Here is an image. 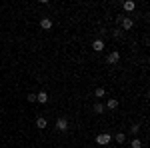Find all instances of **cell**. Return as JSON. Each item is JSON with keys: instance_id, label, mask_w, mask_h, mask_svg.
<instances>
[{"instance_id": "1", "label": "cell", "mask_w": 150, "mask_h": 148, "mask_svg": "<svg viewBox=\"0 0 150 148\" xmlns=\"http://www.w3.org/2000/svg\"><path fill=\"white\" fill-rule=\"evenodd\" d=\"M118 22H120V26H122L124 30H130V28L134 26V20H132V18H126V16H120Z\"/></svg>"}, {"instance_id": "2", "label": "cell", "mask_w": 150, "mask_h": 148, "mask_svg": "<svg viewBox=\"0 0 150 148\" xmlns=\"http://www.w3.org/2000/svg\"><path fill=\"white\" fill-rule=\"evenodd\" d=\"M110 140H112V136H110L108 132H104V134H98V136H96V144H100V146H106Z\"/></svg>"}, {"instance_id": "3", "label": "cell", "mask_w": 150, "mask_h": 148, "mask_svg": "<svg viewBox=\"0 0 150 148\" xmlns=\"http://www.w3.org/2000/svg\"><path fill=\"white\" fill-rule=\"evenodd\" d=\"M118 60H120V54L118 52H110L108 56H106V64H118Z\"/></svg>"}, {"instance_id": "4", "label": "cell", "mask_w": 150, "mask_h": 148, "mask_svg": "<svg viewBox=\"0 0 150 148\" xmlns=\"http://www.w3.org/2000/svg\"><path fill=\"white\" fill-rule=\"evenodd\" d=\"M56 128L60 130V132H66V130H68V120H66V118H58L56 120Z\"/></svg>"}, {"instance_id": "5", "label": "cell", "mask_w": 150, "mask_h": 148, "mask_svg": "<svg viewBox=\"0 0 150 148\" xmlns=\"http://www.w3.org/2000/svg\"><path fill=\"white\" fill-rule=\"evenodd\" d=\"M92 50L94 52H102L104 50V40H94L92 42Z\"/></svg>"}, {"instance_id": "6", "label": "cell", "mask_w": 150, "mask_h": 148, "mask_svg": "<svg viewBox=\"0 0 150 148\" xmlns=\"http://www.w3.org/2000/svg\"><path fill=\"white\" fill-rule=\"evenodd\" d=\"M36 100H38L40 104H46V102H48V94H46L44 90H42V92H38V94H36Z\"/></svg>"}, {"instance_id": "7", "label": "cell", "mask_w": 150, "mask_h": 148, "mask_svg": "<svg viewBox=\"0 0 150 148\" xmlns=\"http://www.w3.org/2000/svg\"><path fill=\"white\" fill-rule=\"evenodd\" d=\"M104 108H108V110H114V108H118V100L116 98H110L108 102H106V106Z\"/></svg>"}, {"instance_id": "8", "label": "cell", "mask_w": 150, "mask_h": 148, "mask_svg": "<svg viewBox=\"0 0 150 148\" xmlns=\"http://www.w3.org/2000/svg\"><path fill=\"white\" fill-rule=\"evenodd\" d=\"M40 26H42L44 30H48V28H52V20H50V18H42V20H40Z\"/></svg>"}, {"instance_id": "9", "label": "cell", "mask_w": 150, "mask_h": 148, "mask_svg": "<svg viewBox=\"0 0 150 148\" xmlns=\"http://www.w3.org/2000/svg\"><path fill=\"white\" fill-rule=\"evenodd\" d=\"M92 110H94L96 114H102L104 110H106V108H104V104H102V102H96V104L92 106Z\"/></svg>"}, {"instance_id": "10", "label": "cell", "mask_w": 150, "mask_h": 148, "mask_svg": "<svg viewBox=\"0 0 150 148\" xmlns=\"http://www.w3.org/2000/svg\"><path fill=\"white\" fill-rule=\"evenodd\" d=\"M36 126H38L40 130H42V128H46V118H42V116H40V118H36Z\"/></svg>"}, {"instance_id": "11", "label": "cell", "mask_w": 150, "mask_h": 148, "mask_svg": "<svg viewBox=\"0 0 150 148\" xmlns=\"http://www.w3.org/2000/svg\"><path fill=\"white\" fill-rule=\"evenodd\" d=\"M114 138H116V142H118V144H124V142H126V136H124V132H118Z\"/></svg>"}, {"instance_id": "12", "label": "cell", "mask_w": 150, "mask_h": 148, "mask_svg": "<svg viewBox=\"0 0 150 148\" xmlns=\"http://www.w3.org/2000/svg\"><path fill=\"white\" fill-rule=\"evenodd\" d=\"M104 94H106V90H104L102 86H100V88H96V90H94V96H96V98H102Z\"/></svg>"}, {"instance_id": "13", "label": "cell", "mask_w": 150, "mask_h": 148, "mask_svg": "<svg viewBox=\"0 0 150 148\" xmlns=\"http://www.w3.org/2000/svg\"><path fill=\"white\" fill-rule=\"evenodd\" d=\"M130 148H142V142H140L138 138H134V140L130 142Z\"/></svg>"}, {"instance_id": "14", "label": "cell", "mask_w": 150, "mask_h": 148, "mask_svg": "<svg viewBox=\"0 0 150 148\" xmlns=\"http://www.w3.org/2000/svg\"><path fill=\"white\" fill-rule=\"evenodd\" d=\"M134 6H136V4H134V2H130V0H128V2H124V10H134Z\"/></svg>"}, {"instance_id": "15", "label": "cell", "mask_w": 150, "mask_h": 148, "mask_svg": "<svg viewBox=\"0 0 150 148\" xmlns=\"http://www.w3.org/2000/svg\"><path fill=\"white\" fill-rule=\"evenodd\" d=\"M26 100H28V102H36V94H28Z\"/></svg>"}, {"instance_id": "16", "label": "cell", "mask_w": 150, "mask_h": 148, "mask_svg": "<svg viewBox=\"0 0 150 148\" xmlns=\"http://www.w3.org/2000/svg\"><path fill=\"white\" fill-rule=\"evenodd\" d=\"M138 130H140V126H138V124H134L132 128H130V132H132V134H138Z\"/></svg>"}]
</instances>
